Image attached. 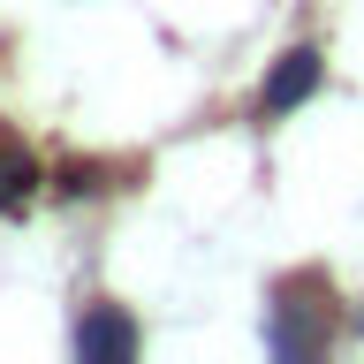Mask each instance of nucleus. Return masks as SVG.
<instances>
[{"instance_id":"nucleus-4","label":"nucleus","mask_w":364,"mask_h":364,"mask_svg":"<svg viewBox=\"0 0 364 364\" xmlns=\"http://www.w3.org/2000/svg\"><path fill=\"white\" fill-rule=\"evenodd\" d=\"M38 182H46V167L31 159V144H23L16 129H0V213H16Z\"/></svg>"},{"instance_id":"nucleus-2","label":"nucleus","mask_w":364,"mask_h":364,"mask_svg":"<svg viewBox=\"0 0 364 364\" xmlns=\"http://www.w3.org/2000/svg\"><path fill=\"white\" fill-rule=\"evenodd\" d=\"M334 341L318 304H296V289H281V311H273V357H318Z\"/></svg>"},{"instance_id":"nucleus-1","label":"nucleus","mask_w":364,"mask_h":364,"mask_svg":"<svg viewBox=\"0 0 364 364\" xmlns=\"http://www.w3.org/2000/svg\"><path fill=\"white\" fill-rule=\"evenodd\" d=\"M76 357L84 364H129L136 357V318L114 311V304H91L76 318Z\"/></svg>"},{"instance_id":"nucleus-3","label":"nucleus","mask_w":364,"mask_h":364,"mask_svg":"<svg viewBox=\"0 0 364 364\" xmlns=\"http://www.w3.org/2000/svg\"><path fill=\"white\" fill-rule=\"evenodd\" d=\"M311 91H318V53H311V46H289V53L273 61L266 91H258V107H266V114H296Z\"/></svg>"},{"instance_id":"nucleus-5","label":"nucleus","mask_w":364,"mask_h":364,"mask_svg":"<svg viewBox=\"0 0 364 364\" xmlns=\"http://www.w3.org/2000/svg\"><path fill=\"white\" fill-rule=\"evenodd\" d=\"M99 182H107V167H91V159H68V167H53V190H61V198H91Z\"/></svg>"}]
</instances>
